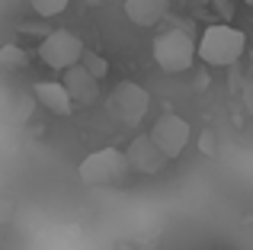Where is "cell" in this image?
Instances as JSON below:
<instances>
[{
  "mask_svg": "<svg viewBox=\"0 0 253 250\" xmlns=\"http://www.w3.org/2000/svg\"><path fill=\"white\" fill-rule=\"evenodd\" d=\"M86 45L81 42V36L68 29H55V32H45V39L39 42V58L48 64L51 71H68L74 64H81Z\"/></svg>",
  "mask_w": 253,
  "mask_h": 250,
  "instance_id": "5",
  "label": "cell"
},
{
  "mask_svg": "<svg viewBox=\"0 0 253 250\" xmlns=\"http://www.w3.org/2000/svg\"><path fill=\"white\" fill-rule=\"evenodd\" d=\"M244 3H247V6H253V0H244Z\"/></svg>",
  "mask_w": 253,
  "mask_h": 250,
  "instance_id": "15",
  "label": "cell"
},
{
  "mask_svg": "<svg viewBox=\"0 0 253 250\" xmlns=\"http://www.w3.org/2000/svg\"><path fill=\"white\" fill-rule=\"evenodd\" d=\"M32 103H36V96H16V109H13V122H16V125L26 122V116H29Z\"/></svg>",
  "mask_w": 253,
  "mask_h": 250,
  "instance_id": "14",
  "label": "cell"
},
{
  "mask_svg": "<svg viewBox=\"0 0 253 250\" xmlns=\"http://www.w3.org/2000/svg\"><path fill=\"white\" fill-rule=\"evenodd\" d=\"M131 167L125 151L119 148H99L93 154H86L77 167V176H81L84 186H122L128 180Z\"/></svg>",
  "mask_w": 253,
  "mask_h": 250,
  "instance_id": "1",
  "label": "cell"
},
{
  "mask_svg": "<svg viewBox=\"0 0 253 250\" xmlns=\"http://www.w3.org/2000/svg\"><path fill=\"white\" fill-rule=\"evenodd\" d=\"M154 51V61L161 64L167 74H179V71H189L192 61H196V42H192L189 32L183 29H167L154 39L151 45Z\"/></svg>",
  "mask_w": 253,
  "mask_h": 250,
  "instance_id": "3",
  "label": "cell"
},
{
  "mask_svg": "<svg viewBox=\"0 0 253 250\" xmlns=\"http://www.w3.org/2000/svg\"><path fill=\"white\" fill-rule=\"evenodd\" d=\"M247 48V36L234 26H209L196 45V55L211 68H231Z\"/></svg>",
  "mask_w": 253,
  "mask_h": 250,
  "instance_id": "2",
  "label": "cell"
},
{
  "mask_svg": "<svg viewBox=\"0 0 253 250\" xmlns=\"http://www.w3.org/2000/svg\"><path fill=\"white\" fill-rule=\"evenodd\" d=\"M106 109H109V116L116 122L138 125L144 116H148V109H151V93L141 87V83H135V81H122V83L112 87L109 100H106Z\"/></svg>",
  "mask_w": 253,
  "mask_h": 250,
  "instance_id": "4",
  "label": "cell"
},
{
  "mask_svg": "<svg viewBox=\"0 0 253 250\" xmlns=\"http://www.w3.org/2000/svg\"><path fill=\"white\" fill-rule=\"evenodd\" d=\"M81 64H84V68H86V71H90V74H93V77H106V74H109V61H106V58H99V55H96V51H90V48H86V51H84V58H81Z\"/></svg>",
  "mask_w": 253,
  "mask_h": 250,
  "instance_id": "13",
  "label": "cell"
},
{
  "mask_svg": "<svg viewBox=\"0 0 253 250\" xmlns=\"http://www.w3.org/2000/svg\"><path fill=\"white\" fill-rule=\"evenodd\" d=\"M32 96H36L39 106H45L51 116H71L74 113V100H71L68 87L61 81H39L32 87Z\"/></svg>",
  "mask_w": 253,
  "mask_h": 250,
  "instance_id": "9",
  "label": "cell"
},
{
  "mask_svg": "<svg viewBox=\"0 0 253 250\" xmlns=\"http://www.w3.org/2000/svg\"><path fill=\"white\" fill-rule=\"evenodd\" d=\"M125 157H128V167L135 173H144V176H154L167 167V154L154 144L151 135H138L135 141L125 148Z\"/></svg>",
  "mask_w": 253,
  "mask_h": 250,
  "instance_id": "7",
  "label": "cell"
},
{
  "mask_svg": "<svg viewBox=\"0 0 253 250\" xmlns=\"http://www.w3.org/2000/svg\"><path fill=\"white\" fill-rule=\"evenodd\" d=\"M148 135L154 138V144L167 154V161H173V157H179L186 151V144H189V138H192V125L176 113H164V116L154 119Z\"/></svg>",
  "mask_w": 253,
  "mask_h": 250,
  "instance_id": "6",
  "label": "cell"
},
{
  "mask_svg": "<svg viewBox=\"0 0 253 250\" xmlns=\"http://www.w3.org/2000/svg\"><path fill=\"white\" fill-rule=\"evenodd\" d=\"M167 13H170V0H125V16L141 29L157 26Z\"/></svg>",
  "mask_w": 253,
  "mask_h": 250,
  "instance_id": "10",
  "label": "cell"
},
{
  "mask_svg": "<svg viewBox=\"0 0 253 250\" xmlns=\"http://www.w3.org/2000/svg\"><path fill=\"white\" fill-rule=\"evenodd\" d=\"M26 64H29V55H26V48H19L16 42H6L0 45V71H23Z\"/></svg>",
  "mask_w": 253,
  "mask_h": 250,
  "instance_id": "11",
  "label": "cell"
},
{
  "mask_svg": "<svg viewBox=\"0 0 253 250\" xmlns=\"http://www.w3.org/2000/svg\"><path fill=\"white\" fill-rule=\"evenodd\" d=\"M29 3H32V13H36V16L51 19V16H61L71 6V0H29Z\"/></svg>",
  "mask_w": 253,
  "mask_h": 250,
  "instance_id": "12",
  "label": "cell"
},
{
  "mask_svg": "<svg viewBox=\"0 0 253 250\" xmlns=\"http://www.w3.org/2000/svg\"><path fill=\"white\" fill-rule=\"evenodd\" d=\"M61 74H64L61 83L68 87L74 106H93V103L99 100V77H93L84 64H74V68L61 71Z\"/></svg>",
  "mask_w": 253,
  "mask_h": 250,
  "instance_id": "8",
  "label": "cell"
}]
</instances>
